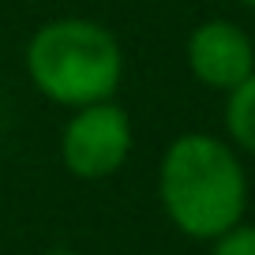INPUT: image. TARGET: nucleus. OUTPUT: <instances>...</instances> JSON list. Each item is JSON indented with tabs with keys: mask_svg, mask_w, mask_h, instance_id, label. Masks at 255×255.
I'll return each instance as SVG.
<instances>
[{
	"mask_svg": "<svg viewBox=\"0 0 255 255\" xmlns=\"http://www.w3.org/2000/svg\"><path fill=\"white\" fill-rule=\"evenodd\" d=\"M165 218L191 240H214L248 210V173L233 143L207 131L176 135L158 165Z\"/></svg>",
	"mask_w": 255,
	"mask_h": 255,
	"instance_id": "1",
	"label": "nucleus"
},
{
	"mask_svg": "<svg viewBox=\"0 0 255 255\" xmlns=\"http://www.w3.org/2000/svg\"><path fill=\"white\" fill-rule=\"evenodd\" d=\"M26 75L49 102L83 109L109 102L124 79V53L109 26L94 19H53L26 45Z\"/></svg>",
	"mask_w": 255,
	"mask_h": 255,
	"instance_id": "2",
	"label": "nucleus"
},
{
	"mask_svg": "<svg viewBox=\"0 0 255 255\" xmlns=\"http://www.w3.org/2000/svg\"><path fill=\"white\" fill-rule=\"evenodd\" d=\"M131 154V120L117 102H94L72 113L60 135V161L75 180H105Z\"/></svg>",
	"mask_w": 255,
	"mask_h": 255,
	"instance_id": "3",
	"label": "nucleus"
},
{
	"mask_svg": "<svg viewBox=\"0 0 255 255\" xmlns=\"http://www.w3.org/2000/svg\"><path fill=\"white\" fill-rule=\"evenodd\" d=\"M188 72L207 90L229 94L233 87L255 72V45L237 23L229 19H207L188 34Z\"/></svg>",
	"mask_w": 255,
	"mask_h": 255,
	"instance_id": "4",
	"label": "nucleus"
},
{
	"mask_svg": "<svg viewBox=\"0 0 255 255\" xmlns=\"http://www.w3.org/2000/svg\"><path fill=\"white\" fill-rule=\"evenodd\" d=\"M225 131H229L233 150L255 158V72L225 94Z\"/></svg>",
	"mask_w": 255,
	"mask_h": 255,
	"instance_id": "5",
	"label": "nucleus"
},
{
	"mask_svg": "<svg viewBox=\"0 0 255 255\" xmlns=\"http://www.w3.org/2000/svg\"><path fill=\"white\" fill-rule=\"evenodd\" d=\"M210 255H255V225L252 222H237L233 229H225L222 237L210 240Z\"/></svg>",
	"mask_w": 255,
	"mask_h": 255,
	"instance_id": "6",
	"label": "nucleus"
},
{
	"mask_svg": "<svg viewBox=\"0 0 255 255\" xmlns=\"http://www.w3.org/2000/svg\"><path fill=\"white\" fill-rule=\"evenodd\" d=\"M240 4H248V8H255V0H240Z\"/></svg>",
	"mask_w": 255,
	"mask_h": 255,
	"instance_id": "7",
	"label": "nucleus"
}]
</instances>
